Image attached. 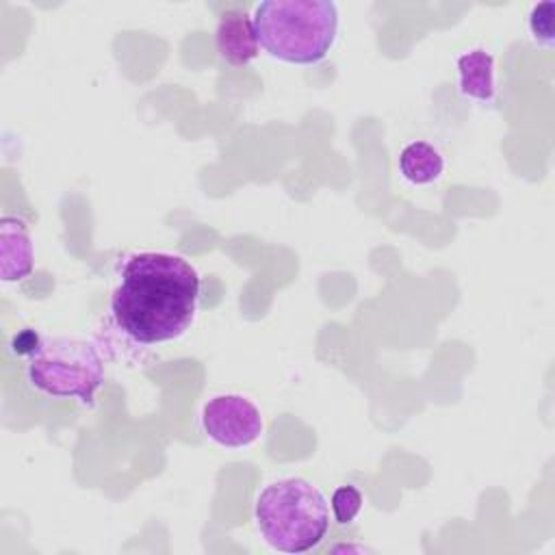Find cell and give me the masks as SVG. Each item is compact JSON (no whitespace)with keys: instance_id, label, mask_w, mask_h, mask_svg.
Listing matches in <instances>:
<instances>
[{"instance_id":"cell-10","label":"cell","mask_w":555,"mask_h":555,"mask_svg":"<svg viewBox=\"0 0 555 555\" xmlns=\"http://www.w3.org/2000/svg\"><path fill=\"white\" fill-rule=\"evenodd\" d=\"M553 22H555V2L544 0V2L533 4L531 13H529V33L538 46H544V48L553 46V41H555Z\"/></svg>"},{"instance_id":"cell-9","label":"cell","mask_w":555,"mask_h":555,"mask_svg":"<svg viewBox=\"0 0 555 555\" xmlns=\"http://www.w3.org/2000/svg\"><path fill=\"white\" fill-rule=\"evenodd\" d=\"M399 171L412 184H429L444 171L442 154L427 141H410L399 152Z\"/></svg>"},{"instance_id":"cell-5","label":"cell","mask_w":555,"mask_h":555,"mask_svg":"<svg viewBox=\"0 0 555 555\" xmlns=\"http://www.w3.org/2000/svg\"><path fill=\"white\" fill-rule=\"evenodd\" d=\"M202 427L221 447H247L262 434L260 410L243 395H217L202 408Z\"/></svg>"},{"instance_id":"cell-1","label":"cell","mask_w":555,"mask_h":555,"mask_svg":"<svg viewBox=\"0 0 555 555\" xmlns=\"http://www.w3.org/2000/svg\"><path fill=\"white\" fill-rule=\"evenodd\" d=\"M202 280L182 256L139 251L126 258L111 295L117 327L143 345L182 336L195 319Z\"/></svg>"},{"instance_id":"cell-7","label":"cell","mask_w":555,"mask_h":555,"mask_svg":"<svg viewBox=\"0 0 555 555\" xmlns=\"http://www.w3.org/2000/svg\"><path fill=\"white\" fill-rule=\"evenodd\" d=\"M33 243L26 221L15 215L2 217L0 223V273L4 282H17L33 271Z\"/></svg>"},{"instance_id":"cell-2","label":"cell","mask_w":555,"mask_h":555,"mask_svg":"<svg viewBox=\"0 0 555 555\" xmlns=\"http://www.w3.org/2000/svg\"><path fill=\"white\" fill-rule=\"evenodd\" d=\"M258 43L284 63L323 61L338 35V7L332 0H264L254 11Z\"/></svg>"},{"instance_id":"cell-12","label":"cell","mask_w":555,"mask_h":555,"mask_svg":"<svg viewBox=\"0 0 555 555\" xmlns=\"http://www.w3.org/2000/svg\"><path fill=\"white\" fill-rule=\"evenodd\" d=\"M39 345H41V336L35 330H30V327L17 332L11 338V351L17 353V356H33Z\"/></svg>"},{"instance_id":"cell-4","label":"cell","mask_w":555,"mask_h":555,"mask_svg":"<svg viewBox=\"0 0 555 555\" xmlns=\"http://www.w3.org/2000/svg\"><path fill=\"white\" fill-rule=\"evenodd\" d=\"M26 377L30 386L50 397L93 403L104 382V362L91 340L52 336L41 338V345L28 356Z\"/></svg>"},{"instance_id":"cell-11","label":"cell","mask_w":555,"mask_h":555,"mask_svg":"<svg viewBox=\"0 0 555 555\" xmlns=\"http://www.w3.org/2000/svg\"><path fill=\"white\" fill-rule=\"evenodd\" d=\"M330 503L334 520L338 525H351L362 509V492L351 483H343L332 492Z\"/></svg>"},{"instance_id":"cell-8","label":"cell","mask_w":555,"mask_h":555,"mask_svg":"<svg viewBox=\"0 0 555 555\" xmlns=\"http://www.w3.org/2000/svg\"><path fill=\"white\" fill-rule=\"evenodd\" d=\"M457 87L464 98L477 102H494L496 72L494 56L483 48H470L457 56Z\"/></svg>"},{"instance_id":"cell-3","label":"cell","mask_w":555,"mask_h":555,"mask_svg":"<svg viewBox=\"0 0 555 555\" xmlns=\"http://www.w3.org/2000/svg\"><path fill=\"white\" fill-rule=\"evenodd\" d=\"M256 525L269 546L306 553L321 544L330 527V503L319 486L304 477L271 481L254 503Z\"/></svg>"},{"instance_id":"cell-6","label":"cell","mask_w":555,"mask_h":555,"mask_svg":"<svg viewBox=\"0 0 555 555\" xmlns=\"http://www.w3.org/2000/svg\"><path fill=\"white\" fill-rule=\"evenodd\" d=\"M215 46L219 56L230 65H247L258 56V35L254 17L241 9L225 11L215 30Z\"/></svg>"}]
</instances>
